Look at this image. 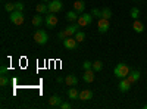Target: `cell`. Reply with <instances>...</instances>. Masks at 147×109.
<instances>
[{"mask_svg":"<svg viewBox=\"0 0 147 109\" xmlns=\"http://www.w3.org/2000/svg\"><path fill=\"white\" fill-rule=\"evenodd\" d=\"M115 77H118V78H127V75L131 72V69L125 65V64H118L116 66H115Z\"/></svg>","mask_w":147,"mask_h":109,"instance_id":"cell-1","label":"cell"},{"mask_svg":"<svg viewBox=\"0 0 147 109\" xmlns=\"http://www.w3.org/2000/svg\"><path fill=\"white\" fill-rule=\"evenodd\" d=\"M34 40H35L37 44L44 46V44L47 43V40H49V35H47V32H46L44 30H40V28H38V30L34 32Z\"/></svg>","mask_w":147,"mask_h":109,"instance_id":"cell-2","label":"cell"},{"mask_svg":"<svg viewBox=\"0 0 147 109\" xmlns=\"http://www.w3.org/2000/svg\"><path fill=\"white\" fill-rule=\"evenodd\" d=\"M9 19H10L12 24H15V25H22L24 21H25V18H24V15H22L21 10H13V12H10Z\"/></svg>","mask_w":147,"mask_h":109,"instance_id":"cell-3","label":"cell"},{"mask_svg":"<svg viewBox=\"0 0 147 109\" xmlns=\"http://www.w3.org/2000/svg\"><path fill=\"white\" fill-rule=\"evenodd\" d=\"M57 22H59V19H57L56 14H50V12H49V15H47L46 19H44L46 27H47V28H55V27L57 25Z\"/></svg>","mask_w":147,"mask_h":109,"instance_id":"cell-4","label":"cell"},{"mask_svg":"<svg viewBox=\"0 0 147 109\" xmlns=\"http://www.w3.org/2000/svg\"><path fill=\"white\" fill-rule=\"evenodd\" d=\"M93 21V15L91 14H81V16H78L77 22L80 24V27H87L90 25Z\"/></svg>","mask_w":147,"mask_h":109,"instance_id":"cell-5","label":"cell"},{"mask_svg":"<svg viewBox=\"0 0 147 109\" xmlns=\"http://www.w3.org/2000/svg\"><path fill=\"white\" fill-rule=\"evenodd\" d=\"M47 6H49V12H50V14H57V12H60L62 7H63V5H62L60 0H52Z\"/></svg>","mask_w":147,"mask_h":109,"instance_id":"cell-6","label":"cell"},{"mask_svg":"<svg viewBox=\"0 0 147 109\" xmlns=\"http://www.w3.org/2000/svg\"><path fill=\"white\" fill-rule=\"evenodd\" d=\"M77 40H75V37H66L65 40H63V46L66 47V49H69V50H74V49H77Z\"/></svg>","mask_w":147,"mask_h":109,"instance_id":"cell-7","label":"cell"},{"mask_svg":"<svg viewBox=\"0 0 147 109\" xmlns=\"http://www.w3.org/2000/svg\"><path fill=\"white\" fill-rule=\"evenodd\" d=\"M99 32H107V30H109V27H110V24H109V19H105V18H100L99 19Z\"/></svg>","mask_w":147,"mask_h":109,"instance_id":"cell-8","label":"cell"},{"mask_svg":"<svg viewBox=\"0 0 147 109\" xmlns=\"http://www.w3.org/2000/svg\"><path fill=\"white\" fill-rule=\"evenodd\" d=\"M90 99H93V91H91V90L84 89V90L80 91V100L87 102V100H90Z\"/></svg>","mask_w":147,"mask_h":109,"instance_id":"cell-9","label":"cell"},{"mask_svg":"<svg viewBox=\"0 0 147 109\" xmlns=\"http://www.w3.org/2000/svg\"><path fill=\"white\" fill-rule=\"evenodd\" d=\"M82 80L85 81V83H93L94 81V71L93 69H85L84 71V75H82Z\"/></svg>","mask_w":147,"mask_h":109,"instance_id":"cell-10","label":"cell"},{"mask_svg":"<svg viewBox=\"0 0 147 109\" xmlns=\"http://www.w3.org/2000/svg\"><path fill=\"white\" fill-rule=\"evenodd\" d=\"M129 89H131V83H129L127 78H121V83H119V90H121L122 93H127Z\"/></svg>","mask_w":147,"mask_h":109,"instance_id":"cell-11","label":"cell"},{"mask_svg":"<svg viewBox=\"0 0 147 109\" xmlns=\"http://www.w3.org/2000/svg\"><path fill=\"white\" fill-rule=\"evenodd\" d=\"M78 28H80V24H78V22H77V24H72V25H69V27L65 30V32H66L68 37H72V35H75V32L78 31Z\"/></svg>","mask_w":147,"mask_h":109,"instance_id":"cell-12","label":"cell"},{"mask_svg":"<svg viewBox=\"0 0 147 109\" xmlns=\"http://www.w3.org/2000/svg\"><path fill=\"white\" fill-rule=\"evenodd\" d=\"M127 80H128L131 84H134L136 81H138V80H140V71H131L129 74L127 75Z\"/></svg>","mask_w":147,"mask_h":109,"instance_id":"cell-13","label":"cell"},{"mask_svg":"<svg viewBox=\"0 0 147 109\" xmlns=\"http://www.w3.org/2000/svg\"><path fill=\"white\" fill-rule=\"evenodd\" d=\"M65 83H66V86L74 87V86H77V84H78V78L74 75V74H71V75H66L65 77Z\"/></svg>","mask_w":147,"mask_h":109,"instance_id":"cell-14","label":"cell"},{"mask_svg":"<svg viewBox=\"0 0 147 109\" xmlns=\"http://www.w3.org/2000/svg\"><path fill=\"white\" fill-rule=\"evenodd\" d=\"M68 97H69V99H74V100H80V91L75 89V86L71 87V89L68 90Z\"/></svg>","mask_w":147,"mask_h":109,"instance_id":"cell-15","label":"cell"},{"mask_svg":"<svg viewBox=\"0 0 147 109\" xmlns=\"http://www.w3.org/2000/svg\"><path fill=\"white\" fill-rule=\"evenodd\" d=\"M84 9H85V3L82 2V0H77V2L74 3V10L78 12V14H82Z\"/></svg>","mask_w":147,"mask_h":109,"instance_id":"cell-16","label":"cell"},{"mask_svg":"<svg viewBox=\"0 0 147 109\" xmlns=\"http://www.w3.org/2000/svg\"><path fill=\"white\" fill-rule=\"evenodd\" d=\"M132 28L136 32H143L144 31V24L138 19H134V24H132Z\"/></svg>","mask_w":147,"mask_h":109,"instance_id":"cell-17","label":"cell"},{"mask_svg":"<svg viewBox=\"0 0 147 109\" xmlns=\"http://www.w3.org/2000/svg\"><path fill=\"white\" fill-rule=\"evenodd\" d=\"M43 22H44L43 16H40V15H37V16H32V25H34L35 28H40V27L43 25Z\"/></svg>","mask_w":147,"mask_h":109,"instance_id":"cell-18","label":"cell"},{"mask_svg":"<svg viewBox=\"0 0 147 109\" xmlns=\"http://www.w3.org/2000/svg\"><path fill=\"white\" fill-rule=\"evenodd\" d=\"M78 16H80L78 12H75V10H71V12H68V14H66V21L75 22V21L78 19Z\"/></svg>","mask_w":147,"mask_h":109,"instance_id":"cell-19","label":"cell"},{"mask_svg":"<svg viewBox=\"0 0 147 109\" xmlns=\"http://www.w3.org/2000/svg\"><path fill=\"white\" fill-rule=\"evenodd\" d=\"M62 103V99L59 97V96H52L50 99H49V105L50 106H60Z\"/></svg>","mask_w":147,"mask_h":109,"instance_id":"cell-20","label":"cell"},{"mask_svg":"<svg viewBox=\"0 0 147 109\" xmlns=\"http://www.w3.org/2000/svg\"><path fill=\"white\" fill-rule=\"evenodd\" d=\"M35 9H37V12H38V14H47V12H49V6H47L44 2L38 3V5L35 6Z\"/></svg>","mask_w":147,"mask_h":109,"instance_id":"cell-21","label":"cell"},{"mask_svg":"<svg viewBox=\"0 0 147 109\" xmlns=\"http://www.w3.org/2000/svg\"><path fill=\"white\" fill-rule=\"evenodd\" d=\"M100 18L110 19V18H112V10H110L109 7H103V9H102V16H100Z\"/></svg>","mask_w":147,"mask_h":109,"instance_id":"cell-22","label":"cell"},{"mask_svg":"<svg viewBox=\"0 0 147 109\" xmlns=\"http://www.w3.org/2000/svg\"><path fill=\"white\" fill-rule=\"evenodd\" d=\"M103 69V62H100V60H96V62H93V71L94 72H99Z\"/></svg>","mask_w":147,"mask_h":109,"instance_id":"cell-23","label":"cell"},{"mask_svg":"<svg viewBox=\"0 0 147 109\" xmlns=\"http://www.w3.org/2000/svg\"><path fill=\"white\" fill-rule=\"evenodd\" d=\"M74 37H75V40H77V41H80V43H81V41H84V40H85V32H84V31H77Z\"/></svg>","mask_w":147,"mask_h":109,"instance_id":"cell-24","label":"cell"},{"mask_svg":"<svg viewBox=\"0 0 147 109\" xmlns=\"http://www.w3.org/2000/svg\"><path fill=\"white\" fill-rule=\"evenodd\" d=\"M7 84H9V78H7L5 74H2V77H0V86H2V87H6Z\"/></svg>","mask_w":147,"mask_h":109,"instance_id":"cell-25","label":"cell"},{"mask_svg":"<svg viewBox=\"0 0 147 109\" xmlns=\"http://www.w3.org/2000/svg\"><path fill=\"white\" fill-rule=\"evenodd\" d=\"M131 16H132L134 19H138V16H140V9H138V7H132V9H131Z\"/></svg>","mask_w":147,"mask_h":109,"instance_id":"cell-26","label":"cell"},{"mask_svg":"<svg viewBox=\"0 0 147 109\" xmlns=\"http://www.w3.org/2000/svg\"><path fill=\"white\" fill-rule=\"evenodd\" d=\"M5 10H6V12H13V10H16L15 3H6V5H5Z\"/></svg>","mask_w":147,"mask_h":109,"instance_id":"cell-27","label":"cell"},{"mask_svg":"<svg viewBox=\"0 0 147 109\" xmlns=\"http://www.w3.org/2000/svg\"><path fill=\"white\" fill-rule=\"evenodd\" d=\"M82 68L84 69H93V64L90 62V60H85V62L82 64Z\"/></svg>","mask_w":147,"mask_h":109,"instance_id":"cell-28","label":"cell"},{"mask_svg":"<svg viewBox=\"0 0 147 109\" xmlns=\"http://www.w3.org/2000/svg\"><path fill=\"white\" fill-rule=\"evenodd\" d=\"M91 15L93 16H102V10L100 9H93L91 10Z\"/></svg>","mask_w":147,"mask_h":109,"instance_id":"cell-29","label":"cell"},{"mask_svg":"<svg viewBox=\"0 0 147 109\" xmlns=\"http://www.w3.org/2000/svg\"><path fill=\"white\" fill-rule=\"evenodd\" d=\"M15 7H16V10H21V12H22V10H24V3H22V2H16V3H15Z\"/></svg>","mask_w":147,"mask_h":109,"instance_id":"cell-30","label":"cell"},{"mask_svg":"<svg viewBox=\"0 0 147 109\" xmlns=\"http://www.w3.org/2000/svg\"><path fill=\"white\" fill-rule=\"evenodd\" d=\"M59 108H62V109H69V108H71V103H69V102H62Z\"/></svg>","mask_w":147,"mask_h":109,"instance_id":"cell-31","label":"cell"},{"mask_svg":"<svg viewBox=\"0 0 147 109\" xmlns=\"http://www.w3.org/2000/svg\"><path fill=\"white\" fill-rule=\"evenodd\" d=\"M57 37H59L60 40H65V39L68 37V35H66V32H65V31H60V32H59V35H57Z\"/></svg>","mask_w":147,"mask_h":109,"instance_id":"cell-32","label":"cell"},{"mask_svg":"<svg viewBox=\"0 0 147 109\" xmlns=\"http://www.w3.org/2000/svg\"><path fill=\"white\" fill-rule=\"evenodd\" d=\"M56 81H57V83H62V81H65V80H63L62 77H57V78H56Z\"/></svg>","mask_w":147,"mask_h":109,"instance_id":"cell-33","label":"cell"},{"mask_svg":"<svg viewBox=\"0 0 147 109\" xmlns=\"http://www.w3.org/2000/svg\"><path fill=\"white\" fill-rule=\"evenodd\" d=\"M6 71H7V68H6V66H2V74H5Z\"/></svg>","mask_w":147,"mask_h":109,"instance_id":"cell-34","label":"cell"},{"mask_svg":"<svg viewBox=\"0 0 147 109\" xmlns=\"http://www.w3.org/2000/svg\"><path fill=\"white\" fill-rule=\"evenodd\" d=\"M144 109H147V105H144Z\"/></svg>","mask_w":147,"mask_h":109,"instance_id":"cell-35","label":"cell"},{"mask_svg":"<svg viewBox=\"0 0 147 109\" xmlns=\"http://www.w3.org/2000/svg\"><path fill=\"white\" fill-rule=\"evenodd\" d=\"M41 2H49V0H41Z\"/></svg>","mask_w":147,"mask_h":109,"instance_id":"cell-36","label":"cell"}]
</instances>
